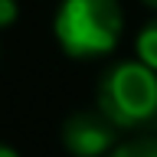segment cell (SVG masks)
<instances>
[{
    "mask_svg": "<svg viewBox=\"0 0 157 157\" xmlns=\"http://www.w3.org/2000/svg\"><path fill=\"white\" fill-rule=\"evenodd\" d=\"M52 33L72 59L111 56L124 33V10L118 0H59Z\"/></svg>",
    "mask_w": 157,
    "mask_h": 157,
    "instance_id": "obj_1",
    "label": "cell"
},
{
    "mask_svg": "<svg viewBox=\"0 0 157 157\" xmlns=\"http://www.w3.org/2000/svg\"><path fill=\"white\" fill-rule=\"evenodd\" d=\"M95 105L118 128L154 124L157 118V72L141 59H121L98 78Z\"/></svg>",
    "mask_w": 157,
    "mask_h": 157,
    "instance_id": "obj_2",
    "label": "cell"
},
{
    "mask_svg": "<svg viewBox=\"0 0 157 157\" xmlns=\"http://www.w3.org/2000/svg\"><path fill=\"white\" fill-rule=\"evenodd\" d=\"M121 128L101 108H78L62 121V147L72 157H105L118 144Z\"/></svg>",
    "mask_w": 157,
    "mask_h": 157,
    "instance_id": "obj_3",
    "label": "cell"
},
{
    "mask_svg": "<svg viewBox=\"0 0 157 157\" xmlns=\"http://www.w3.org/2000/svg\"><path fill=\"white\" fill-rule=\"evenodd\" d=\"M134 56L157 72V17L151 20V23H144L141 33L134 36Z\"/></svg>",
    "mask_w": 157,
    "mask_h": 157,
    "instance_id": "obj_4",
    "label": "cell"
},
{
    "mask_svg": "<svg viewBox=\"0 0 157 157\" xmlns=\"http://www.w3.org/2000/svg\"><path fill=\"white\" fill-rule=\"evenodd\" d=\"M105 157H157V137H131L124 144H115Z\"/></svg>",
    "mask_w": 157,
    "mask_h": 157,
    "instance_id": "obj_5",
    "label": "cell"
},
{
    "mask_svg": "<svg viewBox=\"0 0 157 157\" xmlns=\"http://www.w3.org/2000/svg\"><path fill=\"white\" fill-rule=\"evenodd\" d=\"M20 17V7H17V0H0V29H7L13 26Z\"/></svg>",
    "mask_w": 157,
    "mask_h": 157,
    "instance_id": "obj_6",
    "label": "cell"
},
{
    "mask_svg": "<svg viewBox=\"0 0 157 157\" xmlns=\"http://www.w3.org/2000/svg\"><path fill=\"white\" fill-rule=\"evenodd\" d=\"M0 157H20V154H17L10 144H0Z\"/></svg>",
    "mask_w": 157,
    "mask_h": 157,
    "instance_id": "obj_7",
    "label": "cell"
},
{
    "mask_svg": "<svg viewBox=\"0 0 157 157\" xmlns=\"http://www.w3.org/2000/svg\"><path fill=\"white\" fill-rule=\"evenodd\" d=\"M144 3H147V7H154V10H157V0H144Z\"/></svg>",
    "mask_w": 157,
    "mask_h": 157,
    "instance_id": "obj_8",
    "label": "cell"
},
{
    "mask_svg": "<svg viewBox=\"0 0 157 157\" xmlns=\"http://www.w3.org/2000/svg\"><path fill=\"white\" fill-rule=\"evenodd\" d=\"M154 128H157V118H154Z\"/></svg>",
    "mask_w": 157,
    "mask_h": 157,
    "instance_id": "obj_9",
    "label": "cell"
}]
</instances>
